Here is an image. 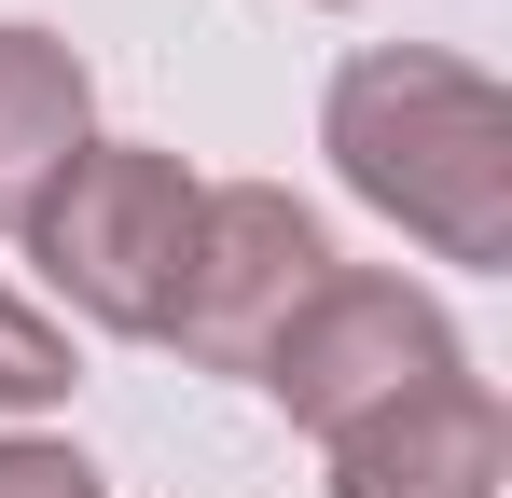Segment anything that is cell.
Returning a JSON list of instances; mask_svg holds the SVG:
<instances>
[{
    "mask_svg": "<svg viewBox=\"0 0 512 498\" xmlns=\"http://www.w3.org/2000/svg\"><path fill=\"white\" fill-rule=\"evenodd\" d=\"M97 139V83L56 28L0 14V236H28V208L70 180V153Z\"/></svg>",
    "mask_w": 512,
    "mask_h": 498,
    "instance_id": "6",
    "label": "cell"
},
{
    "mask_svg": "<svg viewBox=\"0 0 512 498\" xmlns=\"http://www.w3.org/2000/svg\"><path fill=\"white\" fill-rule=\"evenodd\" d=\"M194 166L167 139H84L70 180L28 208V263L70 291V319L125 332V346H167L180 305V249H194Z\"/></svg>",
    "mask_w": 512,
    "mask_h": 498,
    "instance_id": "2",
    "label": "cell"
},
{
    "mask_svg": "<svg viewBox=\"0 0 512 498\" xmlns=\"http://www.w3.org/2000/svg\"><path fill=\"white\" fill-rule=\"evenodd\" d=\"M319 457H333V498H499L512 485V402L485 374H443L416 402L333 429Z\"/></svg>",
    "mask_w": 512,
    "mask_h": 498,
    "instance_id": "5",
    "label": "cell"
},
{
    "mask_svg": "<svg viewBox=\"0 0 512 498\" xmlns=\"http://www.w3.org/2000/svg\"><path fill=\"white\" fill-rule=\"evenodd\" d=\"M319 277H333V236H319L305 194H277V180H208V194H194V249H180L167 346H194L208 374H263V346L305 319Z\"/></svg>",
    "mask_w": 512,
    "mask_h": 498,
    "instance_id": "4",
    "label": "cell"
},
{
    "mask_svg": "<svg viewBox=\"0 0 512 498\" xmlns=\"http://www.w3.org/2000/svg\"><path fill=\"white\" fill-rule=\"evenodd\" d=\"M443 374H471L443 291H416V277H360V263H333V277L305 291V319L263 346L277 415L319 429V443L360 429V415H388V402H416V388H443Z\"/></svg>",
    "mask_w": 512,
    "mask_h": 498,
    "instance_id": "3",
    "label": "cell"
},
{
    "mask_svg": "<svg viewBox=\"0 0 512 498\" xmlns=\"http://www.w3.org/2000/svg\"><path fill=\"white\" fill-rule=\"evenodd\" d=\"M0 498H111L84 443H42V429H0Z\"/></svg>",
    "mask_w": 512,
    "mask_h": 498,
    "instance_id": "8",
    "label": "cell"
},
{
    "mask_svg": "<svg viewBox=\"0 0 512 498\" xmlns=\"http://www.w3.org/2000/svg\"><path fill=\"white\" fill-rule=\"evenodd\" d=\"M70 388H84L70 332H56L42 305H28V291H14V277H0V415H56Z\"/></svg>",
    "mask_w": 512,
    "mask_h": 498,
    "instance_id": "7",
    "label": "cell"
},
{
    "mask_svg": "<svg viewBox=\"0 0 512 498\" xmlns=\"http://www.w3.org/2000/svg\"><path fill=\"white\" fill-rule=\"evenodd\" d=\"M319 153L333 180L402 222L443 263H512V97L471 56H429V42H374L346 56L319 97Z\"/></svg>",
    "mask_w": 512,
    "mask_h": 498,
    "instance_id": "1",
    "label": "cell"
}]
</instances>
